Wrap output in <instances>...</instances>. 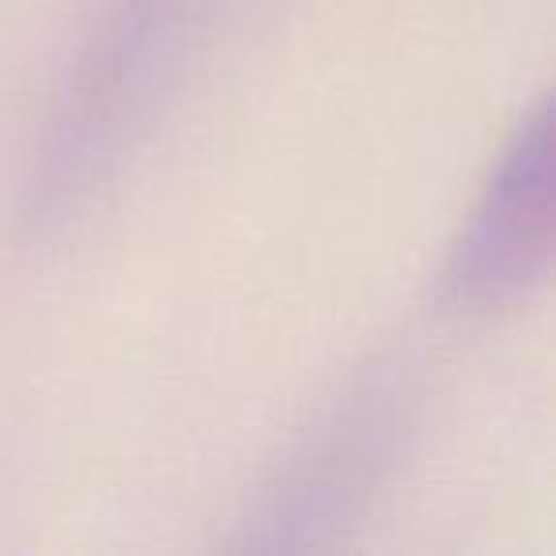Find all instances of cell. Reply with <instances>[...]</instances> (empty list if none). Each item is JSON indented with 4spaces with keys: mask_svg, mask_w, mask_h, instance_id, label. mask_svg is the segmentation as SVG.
I'll use <instances>...</instances> for the list:
<instances>
[{
    "mask_svg": "<svg viewBox=\"0 0 556 556\" xmlns=\"http://www.w3.org/2000/svg\"><path fill=\"white\" fill-rule=\"evenodd\" d=\"M553 263V108L541 100L495 161L439 275V302L495 309L541 287Z\"/></svg>",
    "mask_w": 556,
    "mask_h": 556,
    "instance_id": "obj_1",
    "label": "cell"
}]
</instances>
